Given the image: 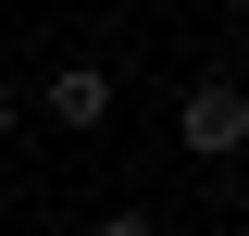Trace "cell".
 I'll return each mask as SVG.
<instances>
[{"instance_id": "cell-1", "label": "cell", "mask_w": 249, "mask_h": 236, "mask_svg": "<svg viewBox=\"0 0 249 236\" xmlns=\"http://www.w3.org/2000/svg\"><path fill=\"white\" fill-rule=\"evenodd\" d=\"M175 149H187V162H237V149H249V87H237V75H199V87L175 100Z\"/></svg>"}, {"instance_id": "cell-5", "label": "cell", "mask_w": 249, "mask_h": 236, "mask_svg": "<svg viewBox=\"0 0 249 236\" xmlns=\"http://www.w3.org/2000/svg\"><path fill=\"white\" fill-rule=\"evenodd\" d=\"M0 87H13V25H0Z\"/></svg>"}, {"instance_id": "cell-2", "label": "cell", "mask_w": 249, "mask_h": 236, "mask_svg": "<svg viewBox=\"0 0 249 236\" xmlns=\"http://www.w3.org/2000/svg\"><path fill=\"white\" fill-rule=\"evenodd\" d=\"M37 112H50L62 137H100V124H112V75H100V62H62L50 87H37Z\"/></svg>"}, {"instance_id": "cell-3", "label": "cell", "mask_w": 249, "mask_h": 236, "mask_svg": "<svg viewBox=\"0 0 249 236\" xmlns=\"http://www.w3.org/2000/svg\"><path fill=\"white\" fill-rule=\"evenodd\" d=\"M88 236H175V224H162V211H137V199H124V211H100Z\"/></svg>"}, {"instance_id": "cell-4", "label": "cell", "mask_w": 249, "mask_h": 236, "mask_svg": "<svg viewBox=\"0 0 249 236\" xmlns=\"http://www.w3.org/2000/svg\"><path fill=\"white\" fill-rule=\"evenodd\" d=\"M13 124H25V112H13V87H0V149H13Z\"/></svg>"}]
</instances>
